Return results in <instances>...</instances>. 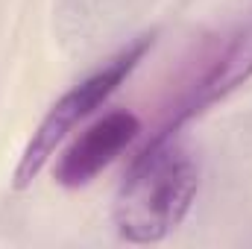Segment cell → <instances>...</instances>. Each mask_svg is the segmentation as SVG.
I'll return each mask as SVG.
<instances>
[{"instance_id":"277c9868","label":"cell","mask_w":252,"mask_h":249,"mask_svg":"<svg viewBox=\"0 0 252 249\" xmlns=\"http://www.w3.org/2000/svg\"><path fill=\"white\" fill-rule=\"evenodd\" d=\"M141 132V124L132 112H109L91 124L56 164V179L64 187L88 185L103 167H109Z\"/></svg>"},{"instance_id":"7a4b0ae2","label":"cell","mask_w":252,"mask_h":249,"mask_svg":"<svg viewBox=\"0 0 252 249\" xmlns=\"http://www.w3.org/2000/svg\"><path fill=\"white\" fill-rule=\"evenodd\" d=\"M153 47V35H141L138 41H132L124 47L118 56H112L103 67H97L91 76H85L82 82H76L67 94H62L50 112L44 115V121L32 132L18 167H15V187L32 185V179L44 170V164L50 161V156L56 153V147L73 132V126L85 121L94 109H100L124 82L126 76L138 67V62L147 56V50Z\"/></svg>"},{"instance_id":"6da1fadb","label":"cell","mask_w":252,"mask_h":249,"mask_svg":"<svg viewBox=\"0 0 252 249\" xmlns=\"http://www.w3.org/2000/svg\"><path fill=\"white\" fill-rule=\"evenodd\" d=\"M199 190V164L185 144L161 138L147 144L118 187L112 220L129 244H158L185 217Z\"/></svg>"},{"instance_id":"3957f363","label":"cell","mask_w":252,"mask_h":249,"mask_svg":"<svg viewBox=\"0 0 252 249\" xmlns=\"http://www.w3.org/2000/svg\"><path fill=\"white\" fill-rule=\"evenodd\" d=\"M250 76H252V24H247V27L235 30L205 59V64L193 73V79L185 85V91L176 97V106L170 109L167 121L161 124L158 135L153 141L173 138V132L182 124H188L190 118L202 115L211 103H217L226 94H232Z\"/></svg>"}]
</instances>
